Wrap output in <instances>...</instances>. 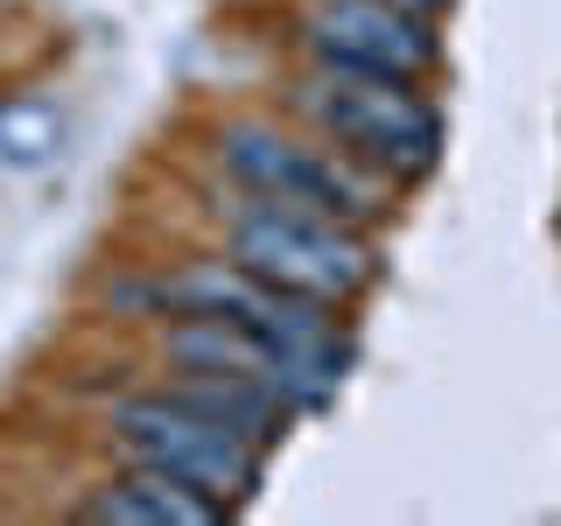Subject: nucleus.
I'll use <instances>...</instances> for the list:
<instances>
[{"label":"nucleus","mask_w":561,"mask_h":526,"mask_svg":"<svg viewBox=\"0 0 561 526\" xmlns=\"http://www.w3.org/2000/svg\"><path fill=\"white\" fill-rule=\"evenodd\" d=\"M295 105L323 127L337 148L386 175H428L443 155V119L435 105L414 99L408 78H379V70H323L316 64L295 84Z\"/></svg>","instance_id":"nucleus-1"},{"label":"nucleus","mask_w":561,"mask_h":526,"mask_svg":"<svg viewBox=\"0 0 561 526\" xmlns=\"http://www.w3.org/2000/svg\"><path fill=\"white\" fill-rule=\"evenodd\" d=\"M113 435H119V449H127L140 470H162V478L204 491V499H218V505L253 499V484H260V449L239 443L232 428H218L210 414H197L175 393L119 400Z\"/></svg>","instance_id":"nucleus-2"},{"label":"nucleus","mask_w":561,"mask_h":526,"mask_svg":"<svg viewBox=\"0 0 561 526\" xmlns=\"http://www.w3.org/2000/svg\"><path fill=\"white\" fill-rule=\"evenodd\" d=\"M232 260L253 267L260 281H274V288L316 295V302H351L373 281V253L337 218L288 210V204H267V197L232 210Z\"/></svg>","instance_id":"nucleus-3"},{"label":"nucleus","mask_w":561,"mask_h":526,"mask_svg":"<svg viewBox=\"0 0 561 526\" xmlns=\"http://www.w3.org/2000/svg\"><path fill=\"white\" fill-rule=\"evenodd\" d=\"M218 155H225V175L267 204L316 210V218H337V225H358L379 210L373 175H358L351 162H330L323 148H302V140H288L274 127H225Z\"/></svg>","instance_id":"nucleus-4"},{"label":"nucleus","mask_w":561,"mask_h":526,"mask_svg":"<svg viewBox=\"0 0 561 526\" xmlns=\"http://www.w3.org/2000/svg\"><path fill=\"white\" fill-rule=\"evenodd\" d=\"M148 302L169 309V316H218V323H245V330L280 338V344H323V338H337L330 302L295 295V288H274V281H260L253 267H239V260H232V267L210 260V267H183V274L154 281Z\"/></svg>","instance_id":"nucleus-5"},{"label":"nucleus","mask_w":561,"mask_h":526,"mask_svg":"<svg viewBox=\"0 0 561 526\" xmlns=\"http://www.w3.org/2000/svg\"><path fill=\"white\" fill-rule=\"evenodd\" d=\"M309 57L323 70H379V78H421L435 64V35L421 14L393 0H323L309 14Z\"/></svg>","instance_id":"nucleus-6"},{"label":"nucleus","mask_w":561,"mask_h":526,"mask_svg":"<svg viewBox=\"0 0 561 526\" xmlns=\"http://www.w3.org/2000/svg\"><path fill=\"white\" fill-rule=\"evenodd\" d=\"M84 519L92 526H218L225 505L204 499V491H190V484H175V478H162V470H140V478L99 491V499L84 505Z\"/></svg>","instance_id":"nucleus-7"},{"label":"nucleus","mask_w":561,"mask_h":526,"mask_svg":"<svg viewBox=\"0 0 561 526\" xmlns=\"http://www.w3.org/2000/svg\"><path fill=\"white\" fill-rule=\"evenodd\" d=\"M175 400H190L197 414H210L218 428H232L239 443H253V449H274L280 428H288V408L245 373H183L175 379Z\"/></svg>","instance_id":"nucleus-8"},{"label":"nucleus","mask_w":561,"mask_h":526,"mask_svg":"<svg viewBox=\"0 0 561 526\" xmlns=\"http://www.w3.org/2000/svg\"><path fill=\"white\" fill-rule=\"evenodd\" d=\"M64 119L49 99H8L0 105V169H35L49 162V148H57Z\"/></svg>","instance_id":"nucleus-9"},{"label":"nucleus","mask_w":561,"mask_h":526,"mask_svg":"<svg viewBox=\"0 0 561 526\" xmlns=\"http://www.w3.org/2000/svg\"><path fill=\"white\" fill-rule=\"evenodd\" d=\"M393 8H408V14H421V22H428V14H443L449 0H393Z\"/></svg>","instance_id":"nucleus-10"}]
</instances>
